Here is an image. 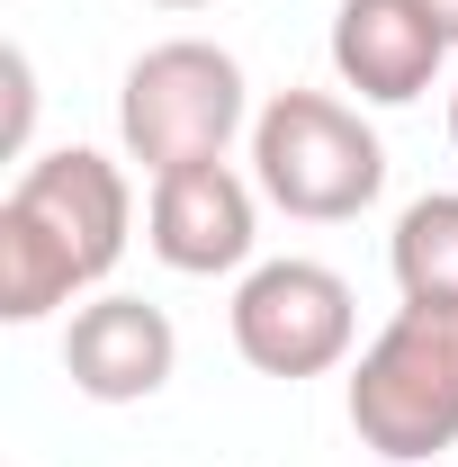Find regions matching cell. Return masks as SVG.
I'll use <instances>...</instances> for the list:
<instances>
[{
    "label": "cell",
    "instance_id": "2",
    "mask_svg": "<svg viewBox=\"0 0 458 467\" xmlns=\"http://www.w3.org/2000/svg\"><path fill=\"white\" fill-rule=\"evenodd\" d=\"M252 180H261V198L279 216H297V225H342L359 207H378L387 144L333 90H279L270 109L252 117Z\"/></svg>",
    "mask_w": 458,
    "mask_h": 467
},
{
    "label": "cell",
    "instance_id": "9",
    "mask_svg": "<svg viewBox=\"0 0 458 467\" xmlns=\"http://www.w3.org/2000/svg\"><path fill=\"white\" fill-rule=\"evenodd\" d=\"M387 261L413 306H458V189H432L404 207L387 234Z\"/></svg>",
    "mask_w": 458,
    "mask_h": 467
},
{
    "label": "cell",
    "instance_id": "8",
    "mask_svg": "<svg viewBox=\"0 0 458 467\" xmlns=\"http://www.w3.org/2000/svg\"><path fill=\"white\" fill-rule=\"evenodd\" d=\"M450 27L432 18V0H342L333 9V72L369 109H404L441 81Z\"/></svg>",
    "mask_w": 458,
    "mask_h": 467
},
{
    "label": "cell",
    "instance_id": "11",
    "mask_svg": "<svg viewBox=\"0 0 458 467\" xmlns=\"http://www.w3.org/2000/svg\"><path fill=\"white\" fill-rule=\"evenodd\" d=\"M432 18H441V27H450V46H458V0H432Z\"/></svg>",
    "mask_w": 458,
    "mask_h": 467
},
{
    "label": "cell",
    "instance_id": "4",
    "mask_svg": "<svg viewBox=\"0 0 458 467\" xmlns=\"http://www.w3.org/2000/svg\"><path fill=\"white\" fill-rule=\"evenodd\" d=\"M252 117L243 63L207 36H172L144 46L117 81V135L144 171H180V162H225V144Z\"/></svg>",
    "mask_w": 458,
    "mask_h": 467
},
{
    "label": "cell",
    "instance_id": "7",
    "mask_svg": "<svg viewBox=\"0 0 458 467\" xmlns=\"http://www.w3.org/2000/svg\"><path fill=\"white\" fill-rule=\"evenodd\" d=\"M180 368V333L162 306H144V296H90V306H72V324H63V378L90 396V405H144V396H162Z\"/></svg>",
    "mask_w": 458,
    "mask_h": 467
},
{
    "label": "cell",
    "instance_id": "3",
    "mask_svg": "<svg viewBox=\"0 0 458 467\" xmlns=\"http://www.w3.org/2000/svg\"><path fill=\"white\" fill-rule=\"evenodd\" d=\"M350 431L387 467L458 450V306H396V324L350 368Z\"/></svg>",
    "mask_w": 458,
    "mask_h": 467
},
{
    "label": "cell",
    "instance_id": "13",
    "mask_svg": "<svg viewBox=\"0 0 458 467\" xmlns=\"http://www.w3.org/2000/svg\"><path fill=\"white\" fill-rule=\"evenodd\" d=\"M450 144H458V90H450Z\"/></svg>",
    "mask_w": 458,
    "mask_h": 467
},
{
    "label": "cell",
    "instance_id": "12",
    "mask_svg": "<svg viewBox=\"0 0 458 467\" xmlns=\"http://www.w3.org/2000/svg\"><path fill=\"white\" fill-rule=\"evenodd\" d=\"M153 9H216V0H153Z\"/></svg>",
    "mask_w": 458,
    "mask_h": 467
},
{
    "label": "cell",
    "instance_id": "10",
    "mask_svg": "<svg viewBox=\"0 0 458 467\" xmlns=\"http://www.w3.org/2000/svg\"><path fill=\"white\" fill-rule=\"evenodd\" d=\"M0 72H9V126H0V144L27 153V117H36V63H27V46H9Z\"/></svg>",
    "mask_w": 458,
    "mask_h": 467
},
{
    "label": "cell",
    "instance_id": "5",
    "mask_svg": "<svg viewBox=\"0 0 458 467\" xmlns=\"http://www.w3.org/2000/svg\"><path fill=\"white\" fill-rule=\"evenodd\" d=\"M350 333H359L350 279L324 270V261H261L234 288V350L261 378H287V387L324 378V368L350 359Z\"/></svg>",
    "mask_w": 458,
    "mask_h": 467
},
{
    "label": "cell",
    "instance_id": "1",
    "mask_svg": "<svg viewBox=\"0 0 458 467\" xmlns=\"http://www.w3.org/2000/svg\"><path fill=\"white\" fill-rule=\"evenodd\" d=\"M126 225H135V189L109 153L55 144L18 162L0 198V324H46L55 306L90 296L117 270Z\"/></svg>",
    "mask_w": 458,
    "mask_h": 467
},
{
    "label": "cell",
    "instance_id": "6",
    "mask_svg": "<svg viewBox=\"0 0 458 467\" xmlns=\"http://www.w3.org/2000/svg\"><path fill=\"white\" fill-rule=\"evenodd\" d=\"M144 243H153V261L180 270V279L243 270L252 243H261V180H243L234 162H180V171H153Z\"/></svg>",
    "mask_w": 458,
    "mask_h": 467
}]
</instances>
